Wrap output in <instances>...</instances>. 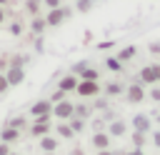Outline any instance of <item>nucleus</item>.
I'll return each instance as SVG.
<instances>
[{
  "label": "nucleus",
  "mask_w": 160,
  "mask_h": 155,
  "mask_svg": "<svg viewBox=\"0 0 160 155\" xmlns=\"http://www.w3.org/2000/svg\"><path fill=\"white\" fill-rule=\"evenodd\" d=\"M72 15V10L70 8H52V10H48V15H45V22H48V28H60L68 18Z\"/></svg>",
  "instance_id": "f257e3e1"
},
{
  "label": "nucleus",
  "mask_w": 160,
  "mask_h": 155,
  "mask_svg": "<svg viewBox=\"0 0 160 155\" xmlns=\"http://www.w3.org/2000/svg\"><path fill=\"white\" fill-rule=\"evenodd\" d=\"M50 118L52 115H42V118H35L32 122H30V128H28V132L32 135V138H42V135H50Z\"/></svg>",
  "instance_id": "f03ea898"
},
{
  "label": "nucleus",
  "mask_w": 160,
  "mask_h": 155,
  "mask_svg": "<svg viewBox=\"0 0 160 155\" xmlns=\"http://www.w3.org/2000/svg\"><path fill=\"white\" fill-rule=\"evenodd\" d=\"M75 92H78L80 98H98V95H100V82H98V80H80V78H78Z\"/></svg>",
  "instance_id": "7ed1b4c3"
},
{
  "label": "nucleus",
  "mask_w": 160,
  "mask_h": 155,
  "mask_svg": "<svg viewBox=\"0 0 160 155\" xmlns=\"http://www.w3.org/2000/svg\"><path fill=\"white\" fill-rule=\"evenodd\" d=\"M72 115H75V102H70V100L52 102V118L55 120H70Z\"/></svg>",
  "instance_id": "20e7f679"
},
{
  "label": "nucleus",
  "mask_w": 160,
  "mask_h": 155,
  "mask_svg": "<svg viewBox=\"0 0 160 155\" xmlns=\"http://www.w3.org/2000/svg\"><path fill=\"white\" fill-rule=\"evenodd\" d=\"M140 82H145V85H152V82H160V65H145L142 70H140Z\"/></svg>",
  "instance_id": "39448f33"
},
{
  "label": "nucleus",
  "mask_w": 160,
  "mask_h": 155,
  "mask_svg": "<svg viewBox=\"0 0 160 155\" xmlns=\"http://www.w3.org/2000/svg\"><path fill=\"white\" fill-rule=\"evenodd\" d=\"M5 78H8L10 88H15V85H20V82L25 80V70H22V68H18V65H8V70H5Z\"/></svg>",
  "instance_id": "423d86ee"
},
{
  "label": "nucleus",
  "mask_w": 160,
  "mask_h": 155,
  "mask_svg": "<svg viewBox=\"0 0 160 155\" xmlns=\"http://www.w3.org/2000/svg\"><path fill=\"white\" fill-rule=\"evenodd\" d=\"M125 98H128V102H142V100H145V88H142V82H132V85L125 90Z\"/></svg>",
  "instance_id": "0eeeda50"
},
{
  "label": "nucleus",
  "mask_w": 160,
  "mask_h": 155,
  "mask_svg": "<svg viewBox=\"0 0 160 155\" xmlns=\"http://www.w3.org/2000/svg\"><path fill=\"white\" fill-rule=\"evenodd\" d=\"M30 115H32V118L52 115V102H50V100H35V102H32V108H30Z\"/></svg>",
  "instance_id": "6e6552de"
},
{
  "label": "nucleus",
  "mask_w": 160,
  "mask_h": 155,
  "mask_svg": "<svg viewBox=\"0 0 160 155\" xmlns=\"http://www.w3.org/2000/svg\"><path fill=\"white\" fill-rule=\"evenodd\" d=\"M110 135H108V130H98V132H92V148L95 150H110Z\"/></svg>",
  "instance_id": "1a4fd4ad"
},
{
  "label": "nucleus",
  "mask_w": 160,
  "mask_h": 155,
  "mask_svg": "<svg viewBox=\"0 0 160 155\" xmlns=\"http://www.w3.org/2000/svg\"><path fill=\"white\" fill-rule=\"evenodd\" d=\"M38 140H40V150H45L48 155L60 148V138H55V135H42V138H38Z\"/></svg>",
  "instance_id": "9d476101"
},
{
  "label": "nucleus",
  "mask_w": 160,
  "mask_h": 155,
  "mask_svg": "<svg viewBox=\"0 0 160 155\" xmlns=\"http://www.w3.org/2000/svg\"><path fill=\"white\" fill-rule=\"evenodd\" d=\"M58 88H60L62 92H75V88H78V75H72V72L62 75L60 82H58Z\"/></svg>",
  "instance_id": "9b49d317"
},
{
  "label": "nucleus",
  "mask_w": 160,
  "mask_h": 155,
  "mask_svg": "<svg viewBox=\"0 0 160 155\" xmlns=\"http://www.w3.org/2000/svg\"><path fill=\"white\" fill-rule=\"evenodd\" d=\"M20 140V130H15V128H0V142H8V145H15Z\"/></svg>",
  "instance_id": "f8f14e48"
},
{
  "label": "nucleus",
  "mask_w": 160,
  "mask_h": 155,
  "mask_svg": "<svg viewBox=\"0 0 160 155\" xmlns=\"http://www.w3.org/2000/svg\"><path fill=\"white\" fill-rule=\"evenodd\" d=\"M150 128H152V122H150V118L148 115H135L132 118V130H138V132H150Z\"/></svg>",
  "instance_id": "ddd939ff"
},
{
  "label": "nucleus",
  "mask_w": 160,
  "mask_h": 155,
  "mask_svg": "<svg viewBox=\"0 0 160 155\" xmlns=\"http://www.w3.org/2000/svg\"><path fill=\"white\" fill-rule=\"evenodd\" d=\"M45 30H48L45 15H35V18H30V32H32V35H42Z\"/></svg>",
  "instance_id": "4468645a"
},
{
  "label": "nucleus",
  "mask_w": 160,
  "mask_h": 155,
  "mask_svg": "<svg viewBox=\"0 0 160 155\" xmlns=\"http://www.w3.org/2000/svg\"><path fill=\"white\" fill-rule=\"evenodd\" d=\"M128 132V125L122 122V120H110V125H108V135L110 138H120V135H125Z\"/></svg>",
  "instance_id": "2eb2a0df"
},
{
  "label": "nucleus",
  "mask_w": 160,
  "mask_h": 155,
  "mask_svg": "<svg viewBox=\"0 0 160 155\" xmlns=\"http://www.w3.org/2000/svg\"><path fill=\"white\" fill-rule=\"evenodd\" d=\"M55 130H58V138H60V140H70V138L75 135L68 120H58V128H55Z\"/></svg>",
  "instance_id": "dca6fc26"
},
{
  "label": "nucleus",
  "mask_w": 160,
  "mask_h": 155,
  "mask_svg": "<svg viewBox=\"0 0 160 155\" xmlns=\"http://www.w3.org/2000/svg\"><path fill=\"white\" fill-rule=\"evenodd\" d=\"M92 110H95V108L88 105V102H78V105H75V115L82 118V120H90V118H92Z\"/></svg>",
  "instance_id": "f3484780"
},
{
  "label": "nucleus",
  "mask_w": 160,
  "mask_h": 155,
  "mask_svg": "<svg viewBox=\"0 0 160 155\" xmlns=\"http://www.w3.org/2000/svg\"><path fill=\"white\" fill-rule=\"evenodd\" d=\"M5 125H8V128H15V130H28V128H30L28 118H22V115H15V118H10Z\"/></svg>",
  "instance_id": "a211bd4d"
},
{
  "label": "nucleus",
  "mask_w": 160,
  "mask_h": 155,
  "mask_svg": "<svg viewBox=\"0 0 160 155\" xmlns=\"http://www.w3.org/2000/svg\"><path fill=\"white\" fill-rule=\"evenodd\" d=\"M130 140H132V148H145V142H148V132H138V130H132L130 132Z\"/></svg>",
  "instance_id": "6ab92c4d"
},
{
  "label": "nucleus",
  "mask_w": 160,
  "mask_h": 155,
  "mask_svg": "<svg viewBox=\"0 0 160 155\" xmlns=\"http://www.w3.org/2000/svg\"><path fill=\"white\" fill-rule=\"evenodd\" d=\"M40 8H42V0H25V12H28L30 18L40 15Z\"/></svg>",
  "instance_id": "aec40b11"
},
{
  "label": "nucleus",
  "mask_w": 160,
  "mask_h": 155,
  "mask_svg": "<svg viewBox=\"0 0 160 155\" xmlns=\"http://www.w3.org/2000/svg\"><path fill=\"white\" fill-rule=\"evenodd\" d=\"M78 75H80V80H98V78H100V72H98L95 68H90V65H85Z\"/></svg>",
  "instance_id": "412c9836"
},
{
  "label": "nucleus",
  "mask_w": 160,
  "mask_h": 155,
  "mask_svg": "<svg viewBox=\"0 0 160 155\" xmlns=\"http://www.w3.org/2000/svg\"><path fill=\"white\" fill-rule=\"evenodd\" d=\"M122 90H125V88H122L120 82H108V85H105V95H108V98H115V95H120Z\"/></svg>",
  "instance_id": "4be33fe9"
},
{
  "label": "nucleus",
  "mask_w": 160,
  "mask_h": 155,
  "mask_svg": "<svg viewBox=\"0 0 160 155\" xmlns=\"http://www.w3.org/2000/svg\"><path fill=\"white\" fill-rule=\"evenodd\" d=\"M68 122H70V128H72V132H82V130H85V122H88V120H82V118H78V115H72V118H70Z\"/></svg>",
  "instance_id": "5701e85b"
},
{
  "label": "nucleus",
  "mask_w": 160,
  "mask_h": 155,
  "mask_svg": "<svg viewBox=\"0 0 160 155\" xmlns=\"http://www.w3.org/2000/svg\"><path fill=\"white\" fill-rule=\"evenodd\" d=\"M135 52H138V50L130 45V48H125V50H120V52H118V60H120V62H122V60H132V58H135Z\"/></svg>",
  "instance_id": "b1692460"
},
{
  "label": "nucleus",
  "mask_w": 160,
  "mask_h": 155,
  "mask_svg": "<svg viewBox=\"0 0 160 155\" xmlns=\"http://www.w3.org/2000/svg\"><path fill=\"white\" fill-rule=\"evenodd\" d=\"M8 30H10V35H20V32L25 30V25H22L20 20H12V22L8 25Z\"/></svg>",
  "instance_id": "393cba45"
},
{
  "label": "nucleus",
  "mask_w": 160,
  "mask_h": 155,
  "mask_svg": "<svg viewBox=\"0 0 160 155\" xmlns=\"http://www.w3.org/2000/svg\"><path fill=\"white\" fill-rule=\"evenodd\" d=\"M105 65H108V70H112V72L122 70V68H120V60H118V58H108V60H105Z\"/></svg>",
  "instance_id": "a878e982"
},
{
  "label": "nucleus",
  "mask_w": 160,
  "mask_h": 155,
  "mask_svg": "<svg viewBox=\"0 0 160 155\" xmlns=\"http://www.w3.org/2000/svg\"><path fill=\"white\" fill-rule=\"evenodd\" d=\"M65 95H68V92H62V90L58 88V90L50 95V102H60V100H65Z\"/></svg>",
  "instance_id": "bb28decb"
},
{
  "label": "nucleus",
  "mask_w": 160,
  "mask_h": 155,
  "mask_svg": "<svg viewBox=\"0 0 160 155\" xmlns=\"http://www.w3.org/2000/svg\"><path fill=\"white\" fill-rule=\"evenodd\" d=\"M90 8H92V0H78V10L80 12H88Z\"/></svg>",
  "instance_id": "cd10ccee"
},
{
  "label": "nucleus",
  "mask_w": 160,
  "mask_h": 155,
  "mask_svg": "<svg viewBox=\"0 0 160 155\" xmlns=\"http://www.w3.org/2000/svg\"><path fill=\"white\" fill-rule=\"evenodd\" d=\"M8 90H10V82H8L5 72H0V95H2V92H8Z\"/></svg>",
  "instance_id": "c85d7f7f"
},
{
  "label": "nucleus",
  "mask_w": 160,
  "mask_h": 155,
  "mask_svg": "<svg viewBox=\"0 0 160 155\" xmlns=\"http://www.w3.org/2000/svg\"><path fill=\"white\" fill-rule=\"evenodd\" d=\"M92 108H95V110H108L110 105H108V100L102 98V100H95V105H92Z\"/></svg>",
  "instance_id": "c756f323"
},
{
  "label": "nucleus",
  "mask_w": 160,
  "mask_h": 155,
  "mask_svg": "<svg viewBox=\"0 0 160 155\" xmlns=\"http://www.w3.org/2000/svg\"><path fill=\"white\" fill-rule=\"evenodd\" d=\"M42 5H45L48 10H52V8H60L62 2H60V0H42Z\"/></svg>",
  "instance_id": "7c9ffc66"
},
{
  "label": "nucleus",
  "mask_w": 160,
  "mask_h": 155,
  "mask_svg": "<svg viewBox=\"0 0 160 155\" xmlns=\"http://www.w3.org/2000/svg\"><path fill=\"white\" fill-rule=\"evenodd\" d=\"M8 65H10V55H2V58H0V72H5Z\"/></svg>",
  "instance_id": "2f4dec72"
},
{
  "label": "nucleus",
  "mask_w": 160,
  "mask_h": 155,
  "mask_svg": "<svg viewBox=\"0 0 160 155\" xmlns=\"http://www.w3.org/2000/svg\"><path fill=\"white\" fill-rule=\"evenodd\" d=\"M12 150V145H8V142H0V155H8Z\"/></svg>",
  "instance_id": "473e14b6"
},
{
  "label": "nucleus",
  "mask_w": 160,
  "mask_h": 155,
  "mask_svg": "<svg viewBox=\"0 0 160 155\" xmlns=\"http://www.w3.org/2000/svg\"><path fill=\"white\" fill-rule=\"evenodd\" d=\"M150 98L152 100H160V88H150Z\"/></svg>",
  "instance_id": "72a5a7b5"
},
{
  "label": "nucleus",
  "mask_w": 160,
  "mask_h": 155,
  "mask_svg": "<svg viewBox=\"0 0 160 155\" xmlns=\"http://www.w3.org/2000/svg\"><path fill=\"white\" fill-rule=\"evenodd\" d=\"M5 20H8V10L0 8V25H5Z\"/></svg>",
  "instance_id": "f704fd0d"
},
{
  "label": "nucleus",
  "mask_w": 160,
  "mask_h": 155,
  "mask_svg": "<svg viewBox=\"0 0 160 155\" xmlns=\"http://www.w3.org/2000/svg\"><path fill=\"white\" fill-rule=\"evenodd\" d=\"M152 142L160 148V130H155V132H152Z\"/></svg>",
  "instance_id": "c9c22d12"
},
{
  "label": "nucleus",
  "mask_w": 160,
  "mask_h": 155,
  "mask_svg": "<svg viewBox=\"0 0 160 155\" xmlns=\"http://www.w3.org/2000/svg\"><path fill=\"white\" fill-rule=\"evenodd\" d=\"M128 155H145L140 148H132V150H128Z\"/></svg>",
  "instance_id": "e433bc0d"
},
{
  "label": "nucleus",
  "mask_w": 160,
  "mask_h": 155,
  "mask_svg": "<svg viewBox=\"0 0 160 155\" xmlns=\"http://www.w3.org/2000/svg\"><path fill=\"white\" fill-rule=\"evenodd\" d=\"M70 155H85V152H82V150H78V148H72V150H70Z\"/></svg>",
  "instance_id": "4c0bfd02"
},
{
  "label": "nucleus",
  "mask_w": 160,
  "mask_h": 155,
  "mask_svg": "<svg viewBox=\"0 0 160 155\" xmlns=\"http://www.w3.org/2000/svg\"><path fill=\"white\" fill-rule=\"evenodd\" d=\"M98 155H115L112 150H98Z\"/></svg>",
  "instance_id": "58836bf2"
},
{
  "label": "nucleus",
  "mask_w": 160,
  "mask_h": 155,
  "mask_svg": "<svg viewBox=\"0 0 160 155\" xmlns=\"http://www.w3.org/2000/svg\"><path fill=\"white\" fill-rule=\"evenodd\" d=\"M5 5H8V0H0V8H5Z\"/></svg>",
  "instance_id": "ea45409f"
},
{
  "label": "nucleus",
  "mask_w": 160,
  "mask_h": 155,
  "mask_svg": "<svg viewBox=\"0 0 160 155\" xmlns=\"http://www.w3.org/2000/svg\"><path fill=\"white\" fill-rule=\"evenodd\" d=\"M8 155H20V152H15V150H10V152H8Z\"/></svg>",
  "instance_id": "a19ab883"
}]
</instances>
